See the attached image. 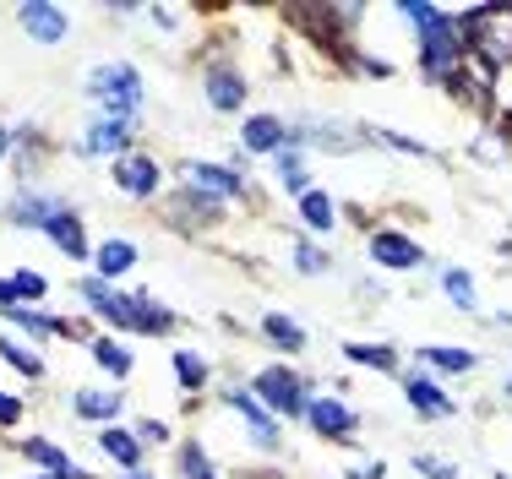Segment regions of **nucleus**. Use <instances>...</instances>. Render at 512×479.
I'll list each match as a JSON object with an SVG mask.
<instances>
[{
    "label": "nucleus",
    "instance_id": "12",
    "mask_svg": "<svg viewBox=\"0 0 512 479\" xmlns=\"http://www.w3.org/2000/svg\"><path fill=\"white\" fill-rule=\"evenodd\" d=\"M202 93H207V104H213L218 115H240V109H246L251 82L240 77V71H229V66H213V71L202 77Z\"/></svg>",
    "mask_w": 512,
    "mask_h": 479
},
{
    "label": "nucleus",
    "instance_id": "14",
    "mask_svg": "<svg viewBox=\"0 0 512 479\" xmlns=\"http://www.w3.org/2000/svg\"><path fill=\"white\" fill-rule=\"evenodd\" d=\"M414 365H431V371H447V376H469L480 365L474 349H447V343H414Z\"/></svg>",
    "mask_w": 512,
    "mask_h": 479
},
{
    "label": "nucleus",
    "instance_id": "4",
    "mask_svg": "<svg viewBox=\"0 0 512 479\" xmlns=\"http://www.w3.org/2000/svg\"><path fill=\"white\" fill-rule=\"evenodd\" d=\"M306 425L322 441H355L360 436V414L349 409L344 398H333V392H322V398H311V409H306Z\"/></svg>",
    "mask_w": 512,
    "mask_h": 479
},
{
    "label": "nucleus",
    "instance_id": "26",
    "mask_svg": "<svg viewBox=\"0 0 512 479\" xmlns=\"http://www.w3.org/2000/svg\"><path fill=\"white\" fill-rule=\"evenodd\" d=\"M175 376H180V392H202L213 371H207V360H202L197 349H180L175 354Z\"/></svg>",
    "mask_w": 512,
    "mask_h": 479
},
{
    "label": "nucleus",
    "instance_id": "16",
    "mask_svg": "<svg viewBox=\"0 0 512 479\" xmlns=\"http://www.w3.org/2000/svg\"><path fill=\"white\" fill-rule=\"evenodd\" d=\"M273 175H278V186H284L289 196L316 191V186H311V169H306V153H300V147H284V153L273 158Z\"/></svg>",
    "mask_w": 512,
    "mask_h": 479
},
{
    "label": "nucleus",
    "instance_id": "30",
    "mask_svg": "<svg viewBox=\"0 0 512 479\" xmlns=\"http://www.w3.org/2000/svg\"><path fill=\"white\" fill-rule=\"evenodd\" d=\"M0 360H6V365H17L22 376H44V360H39L33 349H22L17 338H0Z\"/></svg>",
    "mask_w": 512,
    "mask_h": 479
},
{
    "label": "nucleus",
    "instance_id": "22",
    "mask_svg": "<svg viewBox=\"0 0 512 479\" xmlns=\"http://www.w3.org/2000/svg\"><path fill=\"white\" fill-rule=\"evenodd\" d=\"M289 267L306 273V278H322V273H333V256H327L322 245H311L306 235H295V240H289Z\"/></svg>",
    "mask_w": 512,
    "mask_h": 479
},
{
    "label": "nucleus",
    "instance_id": "10",
    "mask_svg": "<svg viewBox=\"0 0 512 479\" xmlns=\"http://www.w3.org/2000/svg\"><path fill=\"white\" fill-rule=\"evenodd\" d=\"M289 147V120H278V115H246V126H240V153H267V158H278Z\"/></svg>",
    "mask_w": 512,
    "mask_h": 479
},
{
    "label": "nucleus",
    "instance_id": "20",
    "mask_svg": "<svg viewBox=\"0 0 512 479\" xmlns=\"http://www.w3.org/2000/svg\"><path fill=\"white\" fill-rule=\"evenodd\" d=\"M120 392L115 387H88V392H77V398H71V409L82 414V420H109L115 425V414H120Z\"/></svg>",
    "mask_w": 512,
    "mask_h": 479
},
{
    "label": "nucleus",
    "instance_id": "35",
    "mask_svg": "<svg viewBox=\"0 0 512 479\" xmlns=\"http://www.w3.org/2000/svg\"><path fill=\"white\" fill-rule=\"evenodd\" d=\"M137 436H142V441H169V425H164V420H142Z\"/></svg>",
    "mask_w": 512,
    "mask_h": 479
},
{
    "label": "nucleus",
    "instance_id": "31",
    "mask_svg": "<svg viewBox=\"0 0 512 479\" xmlns=\"http://www.w3.org/2000/svg\"><path fill=\"white\" fill-rule=\"evenodd\" d=\"M180 479H218L213 463H207V452H202V441H186V447H180Z\"/></svg>",
    "mask_w": 512,
    "mask_h": 479
},
{
    "label": "nucleus",
    "instance_id": "39",
    "mask_svg": "<svg viewBox=\"0 0 512 479\" xmlns=\"http://www.w3.org/2000/svg\"><path fill=\"white\" fill-rule=\"evenodd\" d=\"M120 479H153V474H142V469H137V474H120Z\"/></svg>",
    "mask_w": 512,
    "mask_h": 479
},
{
    "label": "nucleus",
    "instance_id": "5",
    "mask_svg": "<svg viewBox=\"0 0 512 479\" xmlns=\"http://www.w3.org/2000/svg\"><path fill=\"white\" fill-rule=\"evenodd\" d=\"M224 403L240 414V420H246V431H251V441H256L262 452H278V447H284V436H278V420L262 409V398H256V392H246V387H224Z\"/></svg>",
    "mask_w": 512,
    "mask_h": 479
},
{
    "label": "nucleus",
    "instance_id": "42",
    "mask_svg": "<svg viewBox=\"0 0 512 479\" xmlns=\"http://www.w3.org/2000/svg\"><path fill=\"white\" fill-rule=\"evenodd\" d=\"M50 479H66V474H50Z\"/></svg>",
    "mask_w": 512,
    "mask_h": 479
},
{
    "label": "nucleus",
    "instance_id": "43",
    "mask_svg": "<svg viewBox=\"0 0 512 479\" xmlns=\"http://www.w3.org/2000/svg\"><path fill=\"white\" fill-rule=\"evenodd\" d=\"M496 479H512V474H496Z\"/></svg>",
    "mask_w": 512,
    "mask_h": 479
},
{
    "label": "nucleus",
    "instance_id": "21",
    "mask_svg": "<svg viewBox=\"0 0 512 479\" xmlns=\"http://www.w3.org/2000/svg\"><path fill=\"white\" fill-rule=\"evenodd\" d=\"M99 447H104L115 463H126V469L137 474V463H142V436L120 431V425H104V431H99Z\"/></svg>",
    "mask_w": 512,
    "mask_h": 479
},
{
    "label": "nucleus",
    "instance_id": "28",
    "mask_svg": "<svg viewBox=\"0 0 512 479\" xmlns=\"http://www.w3.org/2000/svg\"><path fill=\"white\" fill-rule=\"evenodd\" d=\"M6 322L11 327H28L33 338H50V333H71L66 322H55V316H39L33 305H17V311H6Z\"/></svg>",
    "mask_w": 512,
    "mask_h": 479
},
{
    "label": "nucleus",
    "instance_id": "34",
    "mask_svg": "<svg viewBox=\"0 0 512 479\" xmlns=\"http://www.w3.org/2000/svg\"><path fill=\"white\" fill-rule=\"evenodd\" d=\"M376 142L398 147V153H414V158H431V147H425V142H414V137H398V131H376Z\"/></svg>",
    "mask_w": 512,
    "mask_h": 479
},
{
    "label": "nucleus",
    "instance_id": "27",
    "mask_svg": "<svg viewBox=\"0 0 512 479\" xmlns=\"http://www.w3.org/2000/svg\"><path fill=\"white\" fill-rule=\"evenodd\" d=\"M442 289H447V300H453L458 311H480V300H474V278L463 273V267H442Z\"/></svg>",
    "mask_w": 512,
    "mask_h": 479
},
{
    "label": "nucleus",
    "instance_id": "29",
    "mask_svg": "<svg viewBox=\"0 0 512 479\" xmlns=\"http://www.w3.org/2000/svg\"><path fill=\"white\" fill-rule=\"evenodd\" d=\"M93 360H99L109 376H131V349L115 338H93Z\"/></svg>",
    "mask_w": 512,
    "mask_h": 479
},
{
    "label": "nucleus",
    "instance_id": "3",
    "mask_svg": "<svg viewBox=\"0 0 512 479\" xmlns=\"http://www.w3.org/2000/svg\"><path fill=\"white\" fill-rule=\"evenodd\" d=\"M311 382L300 371H289V365H267V371H256V398H262V409L273 414H289V420H306V409H311Z\"/></svg>",
    "mask_w": 512,
    "mask_h": 479
},
{
    "label": "nucleus",
    "instance_id": "15",
    "mask_svg": "<svg viewBox=\"0 0 512 479\" xmlns=\"http://www.w3.org/2000/svg\"><path fill=\"white\" fill-rule=\"evenodd\" d=\"M44 235H50L60 251L71 256V262H82V256H88V235H82V218L71 213V207H60V213L50 218V229H44Z\"/></svg>",
    "mask_w": 512,
    "mask_h": 479
},
{
    "label": "nucleus",
    "instance_id": "9",
    "mask_svg": "<svg viewBox=\"0 0 512 479\" xmlns=\"http://www.w3.org/2000/svg\"><path fill=\"white\" fill-rule=\"evenodd\" d=\"M131 131H137V126H126V120H109V115H99L88 131H82L77 153H82V158H126Z\"/></svg>",
    "mask_w": 512,
    "mask_h": 479
},
{
    "label": "nucleus",
    "instance_id": "40",
    "mask_svg": "<svg viewBox=\"0 0 512 479\" xmlns=\"http://www.w3.org/2000/svg\"><path fill=\"white\" fill-rule=\"evenodd\" d=\"M502 392H507V398H512V376H507V382H502Z\"/></svg>",
    "mask_w": 512,
    "mask_h": 479
},
{
    "label": "nucleus",
    "instance_id": "7",
    "mask_svg": "<svg viewBox=\"0 0 512 479\" xmlns=\"http://www.w3.org/2000/svg\"><path fill=\"white\" fill-rule=\"evenodd\" d=\"M186 186H197L218 202H235V196H251V180L240 164H186Z\"/></svg>",
    "mask_w": 512,
    "mask_h": 479
},
{
    "label": "nucleus",
    "instance_id": "33",
    "mask_svg": "<svg viewBox=\"0 0 512 479\" xmlns=\"http://www.w3.org/2000/svg\"><path fill=\"white\" fill-rule=\"evenodd\" d=\"M11 284H17V294H22V300H44V294H50V284H44V278L39 273H11Z\"/></svg>",
    "mask_w": 512,
    "mask_h": 479
},
{
    "label": "nucleus",
    "instance_id": "32",
    "mask_svg": "<svg viewBox=\"0 0 512 479\" xmlns=\"http://www.w3.org/2000/svg\"><path fill=\"white\" fill-rule=\"evenodd\" d=\"M414 474H425V479H458V463L431 458V452H414Z\"/></svg>",
    "mask_w": 512,
    "mask_h": 479
},
{
    "label": "nucleus",
    "instance_id": "25",
    "mask_svg": "<svg viewBox=\"0 0 512 479\" xmlns=\"http://www.w3.org/2000/svg\"><path fill=\"white\" fill-rule=\"evenodd\" d=\"M28 458H33V463H44V469H55V474H66V479H93V474H82L60 447H50V441H39V436L28 441Z\"/></svg>",
    "mask_w": 512,
    "mask_h": 479
},
{
    "label": "nucleus",
    "instance_id": "23",
    "mask_svg": "<svg viewBox=\"0 0 512 479\" xmlns=\"http://www.w3.org/2000/svg\"><path fill=\"white\" fill-rule=\"evenodd\" d=\"M131 267H137V245L131 240H104L99 245V278L104 284H115L120 273H131Z\"/></svg>",
    "mask_w": 512,
    "mask_h": 479
},
{
    "label": "nucleus",
    "instance_id": "1",
    "mask_svg": "<svg viewBox=\"0 0 512 479\" xmlns=\"http://www.w3.org/2000/svg\"><path fill=\"white\" fill-rule=\"evenodd\" d=\"M398 17L414 28V60H420L425 82H453L469 66V28H463V11L431 6V0H404Z\"/></svg>",
    "mask_w": 512,
    "mask_h": 479
},
{
    "label": "nucleus",
    "instance_id": "36",
    "mask_svg": "<svg viewBox=\"0 0 512 479\" xmlns=\"http://www.w3.org/2000/svg\"><path fill=\"white\" fill-rule=\"evenodd\" d=\"M22 420V403L17 398H6V392H0V425H17Z\"/></svg>",
    "mask_w": 512,
    "mask_h": 479
},
{
    "label": "nucleus",
    "instance_id": "18",
    "mask_svg": "<svg viewBox=\"0 0 512 479\" xmlns=\"http://www.w3.org/2000/svg\"><path fill=\"white\" fill-rule=\"evenodd\" d=\"M262 338L273 343V349H284V354H300V349H306V327H300L295 316H284V311H267V316H262Z\"/></svg>",
    "mask_w": 512,
    "mask_h": 479
},
{
    "label": "nucleus",
    "instance_id": "38",
    "mask_svg": "<svg viewBox=\"0 0 512 479\" xmlns=\"http://www.w3.org/2000/svg\"><path fill=\"white\" fill-rule=\"evenodd\" d=\"M387 474V463L376 458V463H360V469H349V479H382Z\"/></svg>",
    "mask_w": 512,
    "mask_h": 479
},
{
    "label": "nucleus",
    "instance_id": "2",
    "mask_svg": "<svg viewBox=\"0 0 512 479\" xmlns=\"http://www.w3.org/2000/svg\"><path fill=\"white\" fill-rule=\"evenodd\" d=\"M82 88H88V98L99 104V115L137 126V109H142V77H137V66H131V60H104V66H93Z\"/></svg>",
    "mask_w": 512,
    "mask_h": 479
},
{
    "label": "nucleus",
    "instance_id": "41",
    "mask_svg": "<svg viewBox=\"0 0 512 479\" xmlns=\"http://www.w3.org/2000/svg\"><path fill=\"white\" fill-rule=\"evenodd\" d=\"M0 153H6V131H0Z\"/></svg>",
    "mask_w": 512,
    "mask_h": 479
},
{
    "label": "nucleus",
    "instance_id": "6",
    "mask_svg": "<svg viewBox=\"0 0 512 479\" xmlns=\"http://www.w3.org/2000/svg\"><path fill=\"white\" fill-rule=\"evenodd\" d=\"M365 256H371L376 267H387V273H409V267L425 262V251L409 235H398V229H371V235H365Z\"/></svg>",
    "mask_w": 512,
    "mask_h": 479
},
{
    "label": "nucleus",
    "instance_id": "19",
    "mask_svg": "<svg viewBox=\"0 0 512 479\" xmlns=\"http://www.w3.org/2000/svg\"><path fill=\"white\" fill-rule=\"evenodd\" d=\"M66 202H55V196H39V191H28V196H17L11 202V224H28V229H50V218L60 213Z\"/></svg>",
    "mask_w": 512,
    "mask_h": 479
},
{
    "label": "nucleus",
    "instance_id": "24",
    "mask_svg": "<svg viewBox=\"0 0 512 479\" xmlns=\"http://www.w3.org/2000/svg\"><path fill=\"white\" fill-rule=\"evenodd\" d=\"M344 360L371 365V371H398V349H387V343H344Z\"/></svg>",
    "mask_w": 512,
    "mask_h": 479
},
{
    "label": "nucleus",
    "instance_id": "13",
    "mask_svg": "<svg viewBox=\"0 0 512 479\" xmlns=\"http://www.w3.org/2000/svg\"><path fill=\"white\" fill-rule=\"evenodd\" d=\"M17 22H22V33L28 39H39V44H60L66 39V11L50 6V0H28V6H17Z\"/></svg>",
    "mask_w": 512,
    "mask_h": 479
},
{
    "label": "nucleus",
    "instance_id": "17",
    "mask_svg": "<svg viewBox=\"0 0 512 479\" xmlns=\"http://www.w3.org/2000/svg\"><path fill=\"white\" fill-rule=\"evenodd\" d=\"M300 224H306L311 235H333L338 229V202L327 191H306L300 196Z\"/></svg>",
    "mask_w": 512,
    "mask_h": 479
},
{
    "label": "nucleus",
    "instance_id": "37",
    "mask_svg": "<svg viewBox=\"0 0 512 479\" xmlns=\"http://www.w3.org/2000/svg\"><path fill=\"white\" fill-rule=\"evenodd\" d=\"M17 300H22L17 284H11V278H0V311H17Z\"/></svg>",
    "mask_w": 512,
    "mask_h": 479
},
{
    "label": "nucleus",
    "instance_id": "11",
    "mask_svg": "<svg viewBox=\"0 0 512 479\" xmlns=\"http://www.w3.org/2000/svg\"><path fill=\"white\" fill-rule=\"evenodd\" d=\"M115 186L126 196H137V202H148V196H158V186H164V169L142 153H126V158H115Z\"/></svg>",
    "mask_w": 512,
    "mask_h": 479
},
{
    "label": "nucleus",
    "instance_id": "8",
    "mask_svg": "<svg viewBox=\"0 0 512 479\" xmlns=\"http://www.w3.org/2000/svg\"><path fill=\"white\" fill-rule=\"evenodd\" d=\"M404 403L420 414V420H453V414H458V403L442 392V382H436V376H425V371L404 376Z\"/></svg>",
    "mask_w": 512,
    "mask_h": 479
}]
</instances>
